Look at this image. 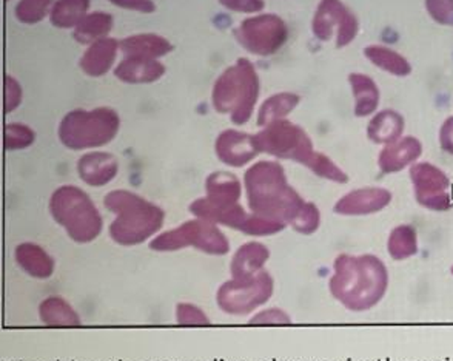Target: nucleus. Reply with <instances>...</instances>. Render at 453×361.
<instances>
[{
	"instance_id": "obj_1",
	"label": "nucleus",
	"mask_w": 453,
	"mask_h": 361,
	"mask_svg": "<svg viewBox=\"0 0 453 361\" xmlns=\"http://www.w3.org/2000/svg\"><path fill=\"white\" fill-rule=\"evenodd\" d=\"M388 288V271L375 255H347L334 259L328 289L334 300L350 312H365L384 298Z\"/></svg>"
},
{
	"instance_id": "obj_2",
	"label": "nucleus",
	"mask_w": 453,
	"mask_h": 361,
	"mask_svg": "<svg viewBox=\"0 0 453 361\" xmlns=\"http://www.w3.org/2000/svg\"><path fill=\"white\" fill-rule=\"evenodd\" d=\"M244 188L251 213L286 226L296 223L307 205L288 184L284 167L276 161L253 164L245 172Z\"/></svg>"
},
{
	"instance_id": "obj_3",
	"label": "nucleus",
	"mask_w": 453,
	"mask_h": 361,
	"mask_svg": "<svg viewBox=\"0 0 453 361\" xmlns=\"http://www.w3.org/2000/svg\"><path fill=\"white\" fill-rule=\"evenodd\" d=\"M104 205L116 218L110 226V236L119 246H139L162 229L165 213L137 193L113 190L104 198Z\"/></svg>"
},
{
	"instance_id": "obj_4",
	"label": "nucleus",
	"mask_w": 453,
	"mask_h": 361,
	"mask_svg": "<svg viewBox=\"0 0 453 361\" xmlns=\"http://www.w3.org/2000/svg\"><path fill=\"white\" fill-rule=\"evenodd\" d=\"M259 74L250 60H236L216 79L211 103L218 113L230 116L233 124L244 126L255 111L259 97Z\"/></svg>"
},
{
	"instance_id": "obj_5",
	"label": "nucleus",
	"mask_w": 453,
	"mask_h": 361,
	"mask_svg": "<svg viewBox=\"0 0 453 361\" xmlns=\"http://www.w3.org/2000/svg\"><path fill=\"white\" fill-rule=\"evenodd\" d=\"M48 209L54 221L79 244H88L101 235L104 227L101 213L82 188L76 186L56 188Z\"/></svg>"
},
{
	"instance_id": "obj_6",
	"label": "nucleus",
	"mask_w": 453,
	"mask_h": 361,
	"mask_svg": "<svg viewBox=\"0 0 453 361\" xmlns=\"http://www.w3.org/2000/svg\"><path fill=\"white\" fill-rule=\"evenodd\" d=\"M120 118L110 107L73 110L60 120L59 139L70 150H90L110 144L119 132Z\"/></svg>"
},
{
	"instance_id": "obj_7",
	"label": "nucleus",
	"mask_w": 453,
	"mask_h": 361,
	"mask_svg": "<svg viewBox=\"0 0 453 361\" xmlns=\"http://www.w3.org/2000/svg\"><path fill=\"white\" fill-rule=\"evenodd\" d=\"M150 249L155 252H176L187 247H195L213 257H224L230 252V242L216 224L195 218L174 229L167 230L150 241Z\"/></svg>"
},
{
	"instance_id": "obj_8",
	"label": "nucleus",
	"mask_w": 453,
	"mask_h": 361,
	"mask_svg": "<svg viewBox=\"0 0 453 361\" xmlns=\"http://www.w3.org/2000/svg\"><path fill=\"white\" fill-rule=\"evenodd\" d=\"M255 139L261 153H267L278 159L295 161L305 167L317 153L304 128L287 119L276 120L264 127L261 132L255 134Z\"/></svg>"
},
{
	"instance_id": "obj_9",
	"label": "nucleus",
	"mask_w": 453,
	"mask_h": 361,
	"mask_svg": "<svg viewBox=\"0 0 453 361\" xmlns=\"http://www.w3.org/2000/svg\"><path fill=\"white\" fill-rule=\"evenodd\" d=\"M188 211L195 218H201L216 226H226L249 236L276 235L287 227L286 224L259 217L251 211L249 213L239 203L226 207H215L209 204L205 198H199L191 203Z\"/></svg>"
},
{
	"instance_id": "obj_10",
	"label": "nucleus",
	"mask_w": 453,
	"mask_h": 361,
	"mask_svg": "<svg viewBox=\"0 0 453 361\" xmlns=\"http://www.w3.org/2000/svg\"><path fill=\"white\" fill-rule=\"evenodd\" d=\"M273 292V278L269 272L263 271L249 280L232 278L226 281L216 294V303L228 315L244 317L264 306Z\"/></svg>"
},
{
	"instance_id": "obj_11",
	"label": "nucleus",
	"mask_w": 453,
	"mask_h": 361,
	"mask_svg": "<svg viewBox=\"0 0 453 361\" xmlns=\"http://www.w3.org/2000/svg\"><path fill=\"white\" fill-rule=\"evenodd\" d=\"M234 37L251 55L272 56L284 47L288 28L280 16L265 12L242 20Z\"/></svg>"
},
{
	"instance_id": "obj_12",
	"label": "nucleus",
	"mask_w": 453,
	"mask_h": 361,
	"mask_svg": "<svg viewBox=\"0 0 453 361\" xmlns=\"http://www.w3.org/2000/svg\"><path fill=\"white\" fill-rule=\"evenodd\" d=\"M358 28V19L341 0H321L311 22L313 35L322 42L336 37V49L352 43Z\"/></svg>"
},
{
	"instance_id": "obj_13",
	"label": "nucleus",
	"mask_w": 453,
	"mask_h": 361,
	"mask_svg": "<svg viewBox=\"0 0 453 361\" xmlns=\"http://www.w3.org/2000/svg\"><path fill=\"white\" fill-rule=\"evenodd\" d=\"M411 180L418 204L434 211L452 209V184L441 169L430 163L413 164L411 167Z\"/></svg>"
},
{
	"instance_id": "obj_14",
	"label": "nucleus",
	"mask_w": 453,
	"mask_h": 361,
	"mask_svg": "<svg viewBox=\"0 0 453 361\" xmlns=\"http://www.w3.org/2000/svg\"><path fill=\"white\" fill-rule=\"evenodd\" d=\"M215 151L221 163L234 169L244 167L261 153L255 134L239 130H224L216 138Z\"/></svg>"
},
{
	"instance_id": "obj_15",
	"label": "nucleus",
	"mask_w": 453,
	"mask_h": 361,
	"mask_svg": "<svg viewBox=\"0 0 453 361\" xmlns=\"http://www.w3.org/2000/svg\"><path fill=\"white\" fill-rule=\"evenodd\" d=\"M392 203V193L382 187H364L347 193L334 204V213L342 217H363L381 211Z\"/></svg>"
},
{
	"instance_id": "obj_16",
	"label": "nucleus",
	"mask_w": 453,
	"mask_h": 361,
	"mask_svg": "<svg viewBox=\"0 0 453 361\" xmlns=\"http://www.w3.org/2000/svg\"><path fill=\"white\" fill-rule=\"evenodd\" d=\"M119 161L107 151H90L79 157V178L91 187L107 186L118 176Z\"/></svg>"
},
{
	"instance_id": "obj_17",
	"label": "nucleus",
	"mask_w": 453,
	"mask_h": 361,
	"mask_svg": "<svg viewBox=\"0 0 453 361\" xmlns=\"http://www.w3.org/2000/svg\"><path fill=\"white\" fill-rule=\"evenodd\" d=\"M423 155V144L413 136H404L382 149L378 157V165L384 175L398 173L407 165L417 163Z\"/></svg>"
},
{
	"instance_id": "obj_18",
	"label": "nucleus",
	"mask_w": 453,
	"mask_h": 361,
	"mask_svg": "<svg viewBox=\"0 0 453 361\" xmlns=\"http://www.w3.org/2000/svg\"><path fill=\"white\" fill-rule=\"evenodd\" d=\"M165 74V65L159 59L143 56H124L114 68V76L126 84H153Z\"/></svg>"
},
{
	"instance_id": "obj_19",
	"label": "nucleus",
	"mask_w": 453,
	"mask_h": 361,
	"mask_svg": "<svg viewBox=\"0 0 453 361\" xmlns=\"http://www.w3.org/2000/svg\"><path fill=\"white\" fill-rule=\"evenodd\" d=\"M119 51V41H116L113 37H104L91 43L84 56L81 58L79 66L87 76L101 78L111 70Z\"/></svg>"
},
{
	"instance_id": "obj_20",
	"label": "nucleus",
	"mask_w": 453,
	"mask_h": 361,
	"mask_svg": "<svg viewBox=\"0 0 453 361\" xmlns=\"http://www.w3.org/2000/svg\"><path fill=\"white\" fill-rule=\"evenodd\" d=\"M269 247L257 242L249 241L239 247L234 252L230 265V273L233 280H249L257 277L259 272L264 271V265L269 261Z\"/></svg>"
},
{
	"instance_id": "obj_21",
	"label": "nucleus",
	"mask_w": 453,
	"mask_h": 361,
	"mask_svg": "<svg viewBox=\"0 0 453 361\" xmlns=\"http://www.w3.org/2000/svg\"><path fill=\"white\" fill-rule=\"evenodd\" d=\"M242 196V184L230 172H213L205 180V201L215 207L236 204Z\"/></svg>"
},
{
	"instance_id": "obj_22",
	"label": "nucleus",
	"mask_w": 453,
	"mask_h": 361,
	"mask_svg": "<svg viewBox=\"0 0 453 361\" xmlns=\"http://www.w3.org/2000/svg\"><path fill=\"white\" fill-rule=\"evenodd\" d=\"M14 258L30 277L47 280L54 272V259L35 242H22L14 250Z\"/></svg>"
},
{
	"instance_id": "obj_23",
	"label": "nucleus",
	"mask_w": 453,
	"mask_h": 361,
	"mask_svg": "<svg viewBox=\"0 0 453 361\" xmlns=\"http://www.w3.org/2000/svg\"><path fill=\"white\" fill-rule=\"evenodd\" d=\"M120 51L124 56H143L151 59H159L173 51V45L165 37L155 33L133 35L120 41Z\"/></svg>"
},
{
	"instance_id": "obj_24",
	"label": "nucleus",
	"mask_w": 453,
	"mask_h": 361,
	"mask_svg": "<svg viewBox=\"0 0 453 361\" xmlns=\"http://www.w3.org/2000/svg\"><path fill=\"white\" fill-rule=\"evenodd\" d=\"M404 118L395 110H382L373 116L367 127V136L375 144H392L395 141L403 138L404 133Z\"/></svg>"
},
{
	"instance_id": "obj_25",
	"label": "nucleus",
	"mask_w": 453,
	"mask_h": 361,
	"mask_svg": "<svg viewBox=\"0 0 453 361\" xmlns=\"http://www.w3.org/2000/svg\"><path fill=\"white\" fill-rule=\"evenodd\" d=\"M349 82L355 96V116L364 118L375 113L380 105V90L375 81L361 73H352L349 74Z\"/></svg>"
},
{
	"instance_id": "obj_26",
	"label": "nucleus",
	"mask_w": 453,
	"mask_h": 361,
	"mask_svg": "<svg viewBox=\"0 0 453 361\" xmlns=\"http://www.w3.org/2000/svg\"><path fill=\"white\" fill-rule=\"evenodd\" d=\"M113 16L108 12H88L73 31V37L82 45H91L99 39L108 37L110 31L113 30Z\"/></svg>"
},
{
	"instance_id": "obj_27",
	"label": "nucleus",
	"mask_w": 453,
	"mask_h": 361,
	"mask_svg": "<svg viewBox=\"0 0 453 361\" xmlns=\"http://www.w3.org/2000/svg\"><path fill=\"white\" fill-rule=\"evenodd\" d=\"M90 4L91 0H56L53 10L50 12V22L56 28L74 30L88 14Z\"/></svg>"
},
{
	"instance_id": "obj_28",
	"label": "nucleus",
	"mask_w": 453,
	"mask_h": 361,
	"mask_svg": "<svg viewBox=\"0 0 453 361\" xmlns=\"http://www.w3.org/2000/svg\"><path fill=\"white\" fill-rule=\"evenodd\" d=\"M39 317L47 326H81V317L68 301L60 296H50L39 306Z\"/></svg>"
},
{
	"instance_id": "obj_29",
	"label": "nucleus",
	"mask_w": 453,
	"mask_h": 361,
	"mask_svg": "<svg viewBox=\"0 0 453 361\" xmlns=\"http://www.w3.org/2000/svg\"><path fill=\"white\" fill-rule=\"evenodd\" d=\"M301 97L295 93H276L270 96L265 103L261 105L259 113H257V126L267 127L276 120L286 119V116L290 115L293 110L298 107Z\"/></svg>"
},
{
	"instance_id": "obj_30",
	"label": "nucleus",
	"mask_w": 453,
	"mask_h": 361,
	"mask_svg": "<svg viewBox=\"0 0 453 361\" xmlns=\"http://www.w3.org/2000/svg\"><path fill=\"white\" fill-rule=\"evenodd\" d=\"M364 56L384 72L390 73L394 76H409L411 73V65L409 60L396 53L394 50L388 49L384 45H369L364 49Z\"/></svg>"
},
{
	"instance_id": "obj_31",
	"label": "nucleus",
	"mask_w": 453,
	"mask_h": 361,
	"mask_svg": "<svg viewBox=\"0 0 453 361\" xmlns=\"http://www.w3.org/2000/svg\"><path fill=\"white\" fill-rule=\"evenodd\" d=\"M388 252L395 261H404L418 253V234L413 226L401 224L395 227L388 240Z\"/></svg>"
},
{
	"instance_id": "obj_32",
	"label": "nucleus",
	"mask_w": 453,
	"mask_h": 361,
	"mask_svg": "<svg viewBox=\"0 0 453 361\" xmlns=\"http://www.w3.org/2000/svg\"><path fill=\"white\" fill-rule=\"evenodd\" d=\"M54 0H19L14 14L19 22L35 25L42 22L53 10Z\"/></svg>"
},
{
	"instance_id": "obj_33",
	"label": "nucleus",
	"mask_w": 453,
	"mask_h": 361,
	"mask_svg": "<svg viewBox=\"0 0 453 361\" xmlns=\"http://www.w3.org/2000/svg\"><path fill=\"white\" fill-rule=\"evenodd\" d=\"M35 141H36V133L30 127L18 124V122L6 124L5 132H4L5 150H24L35 144Z\"/></svg>"
},
{
	"instance_id": "obj_34",
	"label": "nucleus",
	"mask_w": 453,
	"mask_h": 361,
	"mask_svg": "<svg viewBox=\"0 0 453 361\" xmlns=\"http://www.w3.org/2000/svg\"><path fill=\"white\" fill-rule=\"evenodd\" d=\"M307 169H311L319 178L332 180V182H336V184H346L347 180H349L346 172L340 169L327 155H324L321 151L315 153V157H311Z\"/></svg>"
},
{
	"instance_id": "obj_35",
	"label": "nucleus",
	"mask_w": 453,
	"mask_h": 361,
	"mask_svg": "<svg viewBox=\"0 0 453 361\" xmlns=\"http://www.w3.org/2000/svg\"><path fill=\"white\" fill-rule=\"evenodd\" d=\"M319 226H321V211L313 203H307L304 211L299 215L292 227L301 235H311L319 229Z\"/></svg>"
},
{
	"instance_id": "obj_36",
	"label": "nucleus",
	"mask_w": 453,
	"mask_h": 361,
	"mask_svg": "<svg viewBox=\"0 0 453 361\" xmlns=\"http://www.w3.org/2000/svg\"><path fill=\"white\" fill-rule=\"evenodd\" d=\"M176 321L180 326L210 325V319L203 313V309H199L190 303H180L176 306Z\"/></svg>"
},
{
	"instance_id": "obj_37",
	"label": "nucleus",
	"mask_w": 453,
	"mask_h": 361,
	"mask_svg": "<svg viewBox=\"0 0 453 361\" xmlns=\"http://www.w3.org/2000/svg\"><path fill=\"white\" fill-rule=\"evenodd\" d=\"M426 10L438 24L453 27V0H426Z\"/></svg>"
},
{
	"instance_id": "obj_38",
	"label": "nucleus",
	"mask_w": 453,
	"mask_h": 361,
	"mask_svg": "<svg viewBox=\"0 0 453 361\" xmlns=\"http://www.w3.org/2000/svg\"><path fill=\"white\" fill-rule=\"evenodd\" d=\"M22 99H24L22 87H20L16 79L10 76V74H6L5 99H4V109H5L6 115L12 113L14 110L18 109L19 105L22 104Z\"/></svg>"
},
{
	"instance_id": "obj_39",
	"label": "nucleus",
	"mask_w": 453,
	"mask_h": 361,
	"mask_svg": "<svg viewBox=\"0 0 453 361\" xmlns=\"http://www.w3.org/2000/svg\"><path fill=\"white\" fill-rule=\"evenodd\" d=\"M292 319H290V315H287L284 311H280V309H276V307H272V309H265V311H261V312H257V315H253L251 317L250 325H276V323H290Z\"/></svg>"
},
{
	"instance_id": "obj_40",
	"label": "nucleus",
	"mask_w": 453,
	"mask_h": 361,
	"mask_svg": "<svg viewBox=\"0 0 453 361\" xmlns=\"http://www.w3.org/2000/svg\"><path fill=\"white\" fill-rule=\"evenodd\" d=\"M224 8L234 12H245V14H253V12H263L265 8L264 0H219Z\"/></svg>"
},
{
	"instance_id": "obj_41",
	"label": "nucleus",
	"mask_w": 453,
	"mask_h": 361,
	"mask_svg": "<svg viewBox=\"0 0 453 361\" xmlns=\"http://www.w3.org/2000/svg\"><path fill=\"white\" fill-rule=\"evenodd\" d=\"M108 2L128 12H142V14H151L156 12V4L153 0H108Z\"/></svg>"
},
{
	"instance_id": "obj_42",
	"label": "nucleus",
	"mask_w": 453,
	"mask_h": 361,
	"mask_svg": "<svg viewBox=\"0 0 453 361\" xmlns=\"http://www.w3.org/2000/svg\"><path fill=\"white\" fill-rule=\"evenodd\" d=\"M440 144L449 155H453V116L448 118L440 130Z\"/></svg>"
},
{
	"instance_id": "obj_43",
	"label": "nucleus",
	"mask_w": 453,
	"mask_h": 361,
	"mask_svg": "<svg viewBox=\"0 0 453 361\" xmlns=\"http://www.w3.org/2000/svg\"><path fill=\"white\" fill-rule=\"evenodd\" d=\"M450 271H452V275H453V265H452V269H450Z\"/></svg>"
}]
</instances>
